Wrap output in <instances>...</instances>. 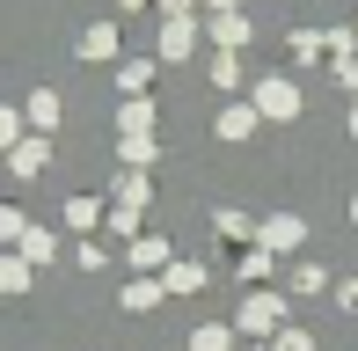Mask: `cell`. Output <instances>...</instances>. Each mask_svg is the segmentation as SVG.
<instances>
[{"instance_id": "obj_1", "label": "cell", "mask_w": 358, "mask_h": 351, "mask_svg": "<svg viewBox=\"0 0 358 351\" xmlns=\"http://www.w3.org/2000/svg\"><path fill=\"white\" fill-rule=\"evenodd\" d=\"M29 285V257H0V293H22Z\"/></svg>"}, {"instance_id": "obj_2", "label": "cell", "mask_w": 358, "mask_h": 351, "mask_svg": "<svg viewBox=\"0 0 358 351\" xmlns=\"http://www.w3.org/2000/svg\"><path fill=\"white\" fill-rule=\"evenodd\" d=\"M59 117V95H29V124H52Z\"/></svg>"}, {"instance_id": "obj_3", "label": "cell", "mask_w": 358, "mask_h": 351, "mask_svg": "<svg viewBox=\"0 0 358 351\" xmlns=\"http://www.w3.org/2000/svg\"><path fill=\"white\" fill-rule=\"evenodd\" d=\"M8 139H15V110H0V147H8Z\"/></svg>"}]
</instances>
